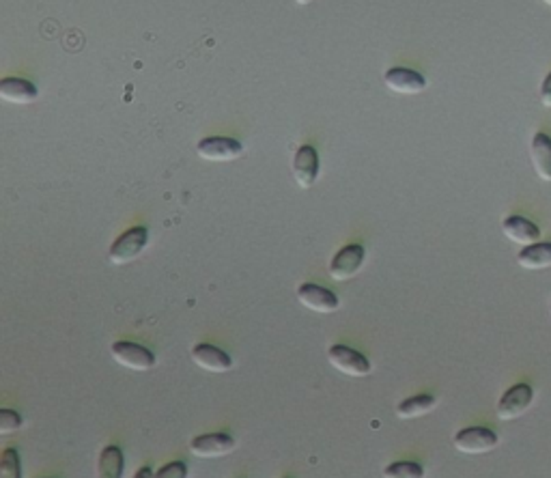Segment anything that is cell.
<instances>
[{"instance_id":"13","label":"cell","mask_w":551,"mask_h":478,"mask_svg":"<svg viewBox=\"0 0 551 478\" xmlns=\"http://www.w3.org/2000/svg\"><path fill=\"white\" fill-rule=\"evenodd\" d=\"M192 362L207 373H226L233 368L231 358H228L222 350H218V347L207 345V343L196 345L195 350H192Z\"/></svg>"},{"instance_id":"19","label":"cell","mask_w":551,"mask_h":478,"mask_svg":"<svg viewBox=\"0 0 551 478\" xmlns=\"http://www.w3.org/2000/svg\"><path fill=\"white\" fill-rule=\"evenodd\" d=\"M384 478H425V470H422L420 463L399 461L386 467Z\"/></svg>"},{"instance_id":"7","label":"cell","mask_w":551,"mask_h":478,"mask_svg":"<svg viewBox=\"0 0 551 478\" xmlns=\"http://www.w3.org/2000/svg\"><path fill=\"white\" fill-rule=\"evenodd\" d=\"M364 258H366V252L362 246H357V243L345 246L342 251H339V255L332 258L330 276L339 282L351 281V278H354L356 274L362 270V266H364Z\"/></svg>"},{"instance_id":"4","label":"cell","mask_w":551,"mask_h":478,"mask_svg":"<svg viewBox=\"0 0 551 478\" xmlns=\"http://www.w3.org/2000/svg\"><path fill=\"white\" fill-rule=\"evenodd\" d=\"M498 433L486 429V427H470L455 436V448L463 455H485L498 448Z\"/></svg>"},{"instance_id":"12","label":"cell","mask_w":551,"mask_h":478,"mask_svg":"<svg viewBox=\"0 0 551 478\" xmlns=\"http://www.w3.org/2000/svg\"><path fill=\"white\" fill-rule=\"evenodd\" d=\"M502 233L506 235V239H510V242L519 243V246L524 248L540 243V228L524 216L504 218Z\"/></svg>"},{"instance_id":"8","label":"cell","mask_w":551,"mask_h":478,"mask_svg":"<svg viewBox=\"0 0 551 478\" xmlns=\"http://www.w3.org/2000/svg\"><path fill=\"white\" fill-rule=\"evenodd\" d=\"M196 151L207 162H233V159L243 156V144L235 138L213 136L198 143Z\"/></svg>"},{"instance_id":"22","label":"cell","mask_w":551,"mask_h":478,"mask_svg":"<svg viewBox=\"0 0 551 478\" xmlns=\"http://www.w3.org/2000/svg\"><path fill=\"white\" fill-rule=\"evenodd\" d=\"M156 478H187V467L183 461H172L168 466H164L160 472H157Z\"/></svg>"},{"instance_id":"14","label":"cell","mask_w":551,"mask_h":478,"mask_svg":"<svg viewBox=\"0 0 551 478\" xmlns=\"http://www.w3.org/2000/svg\"><path fill=\"white\" fill-rule=\"evenodd\" d=\"M530 159H532L534 173L540 181L551 183V138L547 134L539 132L530 144Z\"/></svg>"},{"instance_id":"1","label":"cell","mask_w":551,"mask_h":478,"mask_svg":"<svg viewBox=\"0 0 551 478\" xmlns=\"http://www.w3.org/2000/svg\"><path fill=\"white\" fill-rule=\"evenodd\" d=\"M149 242V233L145 227H134L130 231L123 233L117 242L112 243L108 258L112 266H127V263L136 261L138 257L145 252Z\"/></svg>"},{"instance_id":"16","label":"cell","mask_w":551,"mask_h":478,"mask_svg":"<svg viewBox=\"0 0 551 478\" xmlns=\"http://www.w3.org/2000/svg\"><path fill=\"white\" fill-rule=\"evenodd\" d=\"M517 263L528 272L549 270L551 267V243L540 242V243H534V246L524 248V251L519 252Z\"/></svg>"},{"instance_id":"25","label":"cell","mask_w":551,"mask_h":478,"mask_svg":"<svg viewBox=\"0 0 551 478\" xmlns=\"http://www.w3.org/2000/svg\"><path fill=\"white\" fill-rule=\"evenodd\" d=\"M549 312H551V306H549Z\"/></svg>"},{"instance_id":"15","label":"cell","mask_w":551,"mask_h":478,"mask_svg":"<svg viewBox=\"0 0 551 478\" xmlns=\"http://www.w3.org/2000/svg\"><path fill=\"white\" fill-rule=\"evenodd\" d=\"M0 97L7 104H33L39 97V91L28 80L4 78L0 82Z\"/></svg>"},{"instance_id":"5","label":"cell","mask_w":551,"mask_h":478,"mask_svg":"<svg viewBox=\"0 0 551 478\" xmlns=\"http://www.w3.org/2000/svg\"><path fill=\"white\" fill-rule=\"evenodd\" d=\"M327 360L336 371L347 377H366L371 375V362L360 351L347 345H334L327 351Z\"/></svg>"},{"instance_id":"20","label":"cell","mask_w":551,"mask_h":478,"mask_svg":"<svg viewBox=\"0 0 551 478\" xmlns=\"http://www.w3.org/2000/svg\"><path fill=\"white\" fill-rule=\"evenodd\" d=\"M0 478H22V466L16 448H7L0 457Z\"/></svg>"},{"instance_id":"21","label":"cell","mask_w":551,"mask_h":478,"mask_svg":"<svg viewBox=\"0 0 551 478\" xmlns=\"http://www.w3.org/2000/svg\"><path fill=\"white\" fill-rule=\"evenodd\" d=\"M22 427V416L13 410L0 412V436H11Z\"/></svg>"},{"instance_id":"3","label":"cell","mask_w":551,"mask_h":478,"mask_svg":"<svg viewBox=\"0 0 551 478\" xmlns=\"http://www.w3.org/2000/svg\"><path fill=\"white\" fill-rule=\"evenodd\" d=\"M111 353L117 365H121L127 371H136V373H145L151 371L156 366V356L147 350V347L136 345V343H127V341H119L111 347Z\"/></svg>"},{"instance_id":"10","label":"cell","mask_w":551,"mask_h":478,"mask_svg":"<svg viewBox=\"0 0 551 478\" xmlns=\"http://www.w3.org/2000/svg\"><path fill=\"white\" fill-rule=\"evenodd\" d=\"M293 177H295V183L304 190L315 186L317 177H319V156H317L315 149L310 144H304L295 151V158H293Z\"/></svg>"},{"instance_id":"18","label":"cell","mask_w":551,"mask_h":478,"mask_svg":"<svg viewBox=\"0 0 551 478\" xmlns=\"http://www.w3.org/2000/svg\"><path fill=\"white\" fill-rule=\"evenodd\" d=\"M435 405H438V401L431 395L411 397L396 407V416H399L401 420H416V418L431 414V412L435 410Z\"/></svg>"},{"instance_id":"24","label":"cell","mask_w":551,"mask_h":478,"mask_svg":"<svg viewBox=\"0 0 551 478\" xmlns=\"http://www.w3.org/2000/svg\"><path fill=\"white\" fill-rule=\"evenodd\" d=\"M134 478H156V474L151 472V467H142V470H138L136 474H134Z\"/></svg>"},{"instance_id":"11","label":"cell","mask_w":551,"mask_h":478,"mask_svg":"<svg viewBox=\"0 0 551 478\" xmlns=\"http://www.w3.org/2000/svg\"><path fill=\"white\" fill-rule=\"evenodd\" d=\"M384 82L392 93H399V96H418L426 89L425 76H420L414 69L405 67H394L386 72Z\"/></svg>"},{"instance_id":"17","label":"cell","mask_w":551,"mask_h":478,"mask_svg":"<svg viewBox=\"0 0 551 478\" xmlns=\"http://www.w3.org/2000/svg\"><path fill=\"white\" fill-rule=\"evenodd\" d=\"M126 461L119 446H106L97 461V478H123Z\"/></svg>"},{"instance_id":"6","label":"cell","mask_w":551,"mask_h":478,"mask_svg":"<svg viewBox=\"0 0 551 478\" xmlns=\"http://www.w3.org/2000/svg\"><path fill=\"white\" fill-rule=\"evenodd\" d=\"M235 448V440L226 433H207V436H198L192 440L190 452L198 459H218V457L231 455Z\"/></svg>"},{"instance_id":"2","label":"cell","mask_w":551,"mask_h":478,"mask_svg":"<svg viewBox=\"0 0 551 478\" xmlns=\"http://www.w3.org/2000/svg\"><path fill=\"white\" fill-rule=\"evenodd\" d=\"M534 401V392L528 383H517V386L509 388L504 392L502 398L498 401V407H495V414L502 422L517 420L530 410Z\"/></svg>"},{"instance_id":"9","label":"cell","mask_w":551,"mask_h":478,"mask_svg":"<svg viewBox=\"0 0 551 478\" xmlns=\"http://www.w3.org/2000/svg\"><path fill=\"white\" fill-rule=\"evenodd\" d=\"M297 300H300L302 306H306L309 311L321 312V315H330V312L339 311L341 302L330 289L310 285V282H304L300 289H297Z\"/></svg>"},{"instance_id":"23","label":"cell","mask_w":551,"mask_h":478,"mask_svg":"<svg viewBox=\"0 0 551 478\" xmlns=\"http://www.w3.org/2000/svg\"><path fill=\"white\" fill-rule=\"evenodd\" d=\"M540 104H543L545 108H551V73L543 80V84H540Z\"/></svg>"}]
</instances>
